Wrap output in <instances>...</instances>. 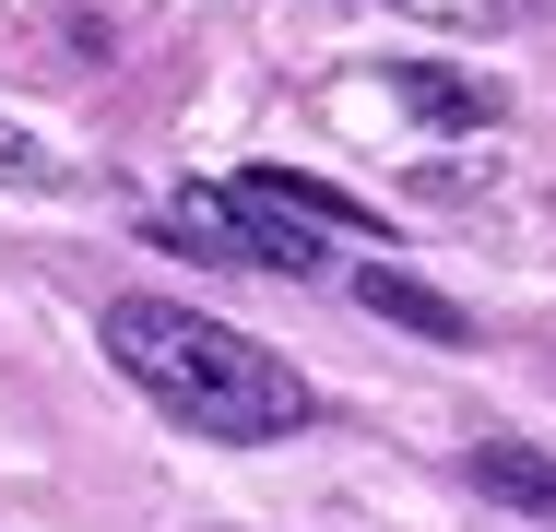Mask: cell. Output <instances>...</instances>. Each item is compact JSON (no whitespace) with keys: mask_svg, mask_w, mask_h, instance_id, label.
<instances>
[{"mask_svg":"<svg viewBox=\"0 0 556 532\" xmlns=\"http://www.w3.org/2000/svg\"><path fill=\"white\" fill-rule=\"evenodd\" d=\"M142 237H154L166 261H202V273H261V261H249V237H237L225 213H142Z\"/></svg>","mask_w":556,"mask_h":532,"instance_id":"cell-5","label":"cell"},{"mask_svg":"<svg viewBox=\"0 0 556 532\" xmlns=\"http://www.w3.org/2000/svg\"><path fill=\"white\" fill-rule=\"evenodd\" d=\"M462 485L497 497V509H521V521H556V449H533V438H473Z\"/></svg>","mask_w":556,"mask_h":532,"instance_id":"cell-3","label":"cell"},{"mask_svg":"<svg viewBox=\"0 0 556 532\" xmlns=\"http://www.w3.org/2000/svg\"><path fill=\"white\" fill-rule=\"evenodd\" d=\"M391 96H403V118H415V130H450V142H462V130H497V106H509L485 72H450V60L391 72Z\"/></svg>","mask_w":556,"mask_h":532,"instance_id":"cell-2","label":"cell"},{"mask_svg":"<svg viewBox=\"0 0 556 532\" xmlns=\"http://www.w3.org/2000/svg\"><path fill=\"white\" fill-rule=\"evenodd\" d=\"M355 308H367V319H391V331H415V343H473V319L450 308L439 284L391 273V261H367V273H355Z\"/></svg>","mask_w":556,"mask_h":532,"instance_id":"cell-4","label":"cell"},{"mask_svg":"<svg viewBox=\"0 0 556 532\" xmlns=\"http://www.w3.org/2000/svg\"><path fill=\"white\" fill-rule=\"evenodd\" d=\"M237 178H249L261 202H285L296 225H320V237H332V225H379V213L355 202V190H332V178H296V166H237Z\"/></svg>","mask_w":556,"mask_h":532,"instance_id":"cell-6","label":"cell"},{"mask_svg":"<svg viewBox=\"0 0 556 532\" xmlns=\"http://www.w3.org/2000/svg\"><path fill=\"white\" fill-rule=\"evenodd\" d=\"M0 178H12V190H48V178H60V154H48L24 118H0Z\"/></svg>","mask_w":556,"mask_h":532,"instance_id":"cell-7","label":"cell"},{"mask_svg":"<svg viewBox=\"0 0 556 532\" xmlns=\"http://www.w3.org/2000/svg\"><path fill=\"white\" fill-rule=\"evenodd\" d=\"M108 367L166 426H190L214 449H261V438H296L308 426V379L261 331L202 319V308H178V296H118L108 308Z\"/></svg>","mask_w":556,"mask_h":532,"instance_id":"cell-1","label":"cell"}]
</instances>
